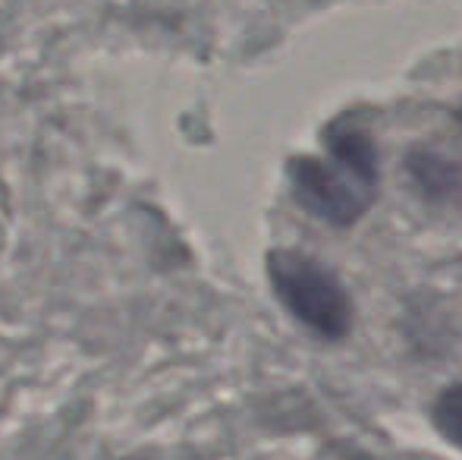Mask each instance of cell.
<instances>
[{"instance_id": "obj_1", "label": "cell", "mask_w": 462, "mask_h": 460, "mask_svg": "<svg viewBox=\"0 0 462 460\" xmlns=\"http://www.w3.org/2000/svg\"><path fill=\"white\" fill-rule=\"evenodd\" d=\"M324 158H292L290 180L299 205L334 228H349L377 196V148L365 127L334 120L324 129Z\"/></svg>"}, {"instance_id": "obj_2", "label": "cell", "mask_w": 462, "mask_h": 460, "mask_svg": "<svg viewBox=\"0 0 462 460\" xmlns=\"http://www.w3.org/2000/svg\"><path fill=\"white\" fill-rule=\"evenodd\" d=\"M268 275L280 303L305 328L321 334L324 341L346 338L353 328V303L334 271L302 252L274 249L268 256Z\"/></svg>"}, {"instance_id": "obj_3", "label": "cell", "mask_w": 462, "mask_h": 460, "mask_svg": "<svg viewBox=\"0 0 462 460\" xmlns=\"http://www.w3.org/2000/svg\"><path fill=\"white\" fill-rule=\"evenodd\" d=\"M434 426L450 445L462 448V385H453L434 400Z\"/></svg>"}]
</instances>
